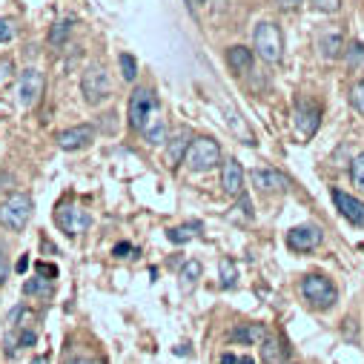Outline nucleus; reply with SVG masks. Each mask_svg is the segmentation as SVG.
Wrapping results in <instances>:
<instances>
[{"mask_svg": "<svg viewBox=\"0 0 364 364\" xmlns=\"http://www.w3.org/2000/svg\"><path fill=\"white\" fill-rule=\"evenodd\" d=\"M264 336H267V330L261 324H241L230 333V341H250L252 344V341H264Z\"/></svg>", "mask_w": 364, "mask_h": 364, "instance_id": "nucleus-19", "label": "nucleus"}, {"mask_svg": "<svg viewBox=\"0 0 364 364\" xmlns=\"http://www.w3.org/2000/svg\"><path fill=\"white\" fill-rule=\"evenodd\" d=\"M32 218V198L18 193V196H9L4 204H0V224L12 232H21Z\"/></svg>", "mask_w": 364, "mask_h": 364, "instance_id": "nucleus-3", "label": "nucleus"}, {"mask_svg": "<svg viewBox=\"0 0 364 364\" xmlns=\"http://www.w3.org/2000/svg\"><path fill=\"white\" fill-rule=\"evenodd\" d=\"M138 132H141V135L146 138V144H152V146H164V144H166L169 129H166V118L161 115V107H155V109L144 118V124H141Z\"/></svg>", "mask_w": 364, "mask_h": 364, "instance_id": "nucleus-9", "label": "nucleus"}, {"mask_svg": "<svg viewBox=\"0 0 364 364\" xmlns=\"http://www.w3.org/2000/svg\"><path fill=\"white\" fill-rule=\"evenodd\" d=\"M252 46L258 52V58L264 63H279L284 55V41H282V29L276 23H258L255 35H252Z\"/></svg>", "mask_w": 364, "mask_h": 364, "instance_id": "nucleus-2", "label": "nucleus"}, {"mask_svg": "<svg viewBox=\"0 0 364 364\" xmlns=\"http://www.w3.org/2000/svg\"><path fill=\"white\" fill-rule=\"evenodd\" d=\"M299 4H301V0H279V6H282V9H296Z\"/></svg>", "mask_w": 364, "mask_h": 364, "instance_id": "nucleus-38", "label": "nucleus"}, {"mask_svg": "<svg viewBox=\"0 0 364 364\" xmlns=\"http://www.w3.org/2000/svg\"><path fill=\"white\" fill-rule=\"evenodd\" d=\"M190 135L181 129V132H175L169 141H166V158H169V166L175 169L178 164H184V155H187V149H190Z\"/></svg>", "mask_w": 364, "mask_h": 364, "instance_id": "nucleus-16", "label": "nucleus"}, {"mask_svg": "<svg viewBox=\"0 0 364 364\" xmlns=\"http://www.w3.org/2000/svg\"><path fill=\"white\" fill-rule=\"evenodd\" d=\"M9 279V261L4 258V255H0V284H4Z\"/></svg>", "mask_w": 364, "mask_h": 364, "instance_id": "nucleus-33", "label": "nucleus"}, {"mask_svg": "<svg viewBox=\"0 0 364 364\" xmlns=\"http://www.w3.org/2000/svg\"><path fill=\"white\" fill-rule=\"evenodd\" d=\"M35 338H38V336H35L32 330H26V333L21 336V341H18V344H21V347H26V344H35Z\"/></svg>", "mask_w": 364, "mask_h": 364, "instance_id": "nucleus-35", "label": "nucleus"}, {"mask_svg": "<svg viewBox=\"0 0 364 364\" xmlns=\"http://www.w3.org/2000/svg\"><path fill=\"white\" fill-rule=\"evenodd\" d=\"M318 244H321V230L313 227V224H301V227L287 232V247L296 250V252H310Z\"/></svg>", "mask_w": 364, "mask_h": 364, "instance_id": "nucleus-10", "label": "nucleus"}, {"mask_svg": "<svg viewBox=\"0 0 364 364\" xmlns=\"http://www.w3.org/2000/svg\"><path fill=\"white\" fill-rule=\"evenodd\" d=\"M318 124H321V109L316 104H310V101H301L296 107V129H299V135L301 138H313Z\"/></svg>", "mask_w": 364, "mask_h": 364, "instance_id": "nucleus-11", "label": "nucleus"}, {"mask_svg": "<svg viewBox=\"0 0 364 364\" xmlns=\"http://www.w3.org/2000/svg\"><path fill=\"white\" fill-rule=\"evenodd\" d=\"M12 72H15V63L12 60H0V83H6L12 77Z\"/></svg>", "mask_w": 364, "mask_h": 364, "instance_id": "nucleus-32", "label": "nucleus"}, {"mask_svg": "<svg viewBox=\"0 0 364 364\" xmlns=\"http://www.w3.org/2000/svg\"><path fill=\"white\" fill-rule=\"evenodd\" d=\"M38 272H41V276H49V279H55V276H58V269H55V267H49V264H38Z\"/></svg>", "mask_w": 364, "mask_h": 364, "instance_id": "nucleus-34", "label": "nucleus"}, {"mask_svg": "<svg viewBox=\"0 0 364 364\" xmlns=\"http://www.w3.org/2000/svg\"><path fill=\"white\" fill-rule=\"evenodd\" d=\"M350 104L355 107V112L364 115V80H358V83L350 89Z\"/></svg>", "mask_w": 364, "mask_h": 364, "instance_id": "nucleus-28", "label": "nucleus"}, {"mask_svg": "<svg viewBox=\"0 0 364 364\" xmlns=\"http://www.w3.org/2000/svg\"><path fill=\"white\" fill-rule=\"evenodd\" d=\"M350 178H353V184L358 190H364V152L350 164Z\"/></svg>", "mask_w": 364, "mask_h": 364, "instance_id": "nucleus-27", "label": "nucleus"}, {"mask_svg": "<svg viewBox=\"0 0 364 364\" xmlns=\"http://www.w3.org/2000/svg\"><path fill=\"white\" fill-rule=\"evenodd\" d=\"M127 252H132L129 244H118V247H115V255H118V258H127Z\"/></svg>", "mask_w": 364, "mask_h": 364, "instance_id": "nucleus-37", "label": "nucleus"}, {"mask_svg": "<svg viewBox=\"0 0 364 364\" xmlns=\"http://www.w3.org/2000/svg\"><path fill=\"white\" fill-rule=\"evenodd\" d=\"M80 89H83L86 104H92V107L104 104V101L109 98V92H112L107 69H104V66H98V63H92V66H89V69L83 72V77H80Z\"/></svg>", "mask_w": 364, "mask_h": 364, "instance_id": "nucleus-4", "label": "nucleus"}, {"mask_svg": "<svg viewBox=\"0 0 364 364\" xmlns=\"http://www.w3.org/2000/svg\"><path fill=\"white\" fill-rule=\"evenodd\" d=\"M92 138H95V129L89 127V124H80V127H72V129L58 132V146L66 149V152H72V149L89 146V144H92Z\"/></svg>", "mask_w": 364, "mask_h": 364, "instance_id": "nucleus-12", "label": "nucleus"}, {"mask_svg": "<svg viewBox=\"0 0 364 364\" xmlns=\"http://www.w3.org/2000/svg\"><path fill=\"white\" fill-rule=\"evenodd\" d=\"M15 21H9V18H0V43H6V41H12L15 38Z\"/></svg>", "mask_w": 364, "mask_h": 364, "instance_id": "nucleus-29", "label": "nucleus"}, {"mask_svg": "<svg viewBox=\"0 0 364 364\" xmlns=\"http://www.w3.org/2000/svg\"><path fill=\"white\" fill-rule=\"evenodd\" d=\"M52 279H46V276H35V279H29L26 284H23V293L26 296H41V299H46V296H52Z\"/></svg>", "mask_w": 364, "mask_h": 364, "instance_id": "nucleus-20", "label": "nucleus"}, {"mask_svg": "<svg viewBox=\"0 0 364 364\" xmlns=\"http://www.w3.org/2000/svg\"><path fill=\"white\" fill-rule=\"evenodd\" d=\"M32 364H49V358H46V355H38V358H35Z\"/></svg>", "mask_w": 364, "mask_h": 364, "instance_id": "nucleus-39", "label": "nucleus"}, {"mask_svg": "<svg viewBox=\"0 0 364 364\" xmlns=\"http://www.w3.org/2000/svg\"><path fill=\"white\" fill-rule=\"evenodd\" d=\"M55 221L58 227L66 232V235H80L86 232L89 227H92V215H89L83 207H75V204H66L55 213Z\"/></svg>", "mask_w": 364, "mask_h": 364, "instance_id": "nucleus-6", "label": "nucleus"}, {"mask_svg": "<svg viewBox=\"0 0 364 364\" xmlns=\"http://www.w3.org/2000/svg\"><path fill=\"white\" fill-rule=\"evenodd\" d=\"M333 204L336 210L355 227H364V204L358 198H353L350 193H341V190H333Z\"/></svg>", "mask_w": 364, "mask_h": 364, "instance_id": "nucleus-13", "label": "nucleus"}, {"mask_svg": "<svg viewBox=\"0 0 364 364\" xmlns=\"http://www.w3.org/2000/svg\"><path fill=\"white\" fill-rule=\"evenodd\" d=\"M252 187H258L264 193H272V190L284 193L287 190V178L282 172H276V169H255L252 172Z\"/></svg>", "mask_w": 364, "mask_h": 364, "instance_id": "nucleus-14", "label": "nucleus"}, {"mask_svg": "<svg viewBox=\"0 0 364 364\" xmlns=\"http://www.w3.org/2000/svg\"><path fill=\"white\" fill-rule=\"evenodd\" d=\"M261 353H264V361H267V364H282V361H284V350H282V344L272 338V336H264Z\"/></svg>", "mask_w": 364, "mask_h": 364, "instance_id": "nucleus-22", "label": "nucleus"}, {"mask_svg": "<svg viewBox=\"0 0 364 364\" xmlns=\"http://www.w3.org/2000/svg\"><path fill=\"white\" fill-rule=\"evenodd\" d=\"M310 4L316 9H321V12H336L338 9V0H310Z\"/></svg>", "mask_w": 364, "mask_h": 364, "instance_id": "nucleus-31", "label": "nucleus"}, {"mask_svg": "<svg viewBox=\"0 0 364 364\" xmlns=\"http://www.w3.org/2000/svg\"><path fill=\"white\" fill-rule=\"evenodd\" d=\"M218 272H221V287H235V279H238V269L230 258H224L218 264Z\"/></svg>", "mask_w": 364, "mask_h": 364, "instance_id": "nucleus-24", "label": "nucleus"}, {"mask_svg": "<svg viewBox=\"0 0 364 364\" xmlns=\"http://www.w3.org/2000/svg\"><path fill=\"white\" fill-rule=\"evenodd\" d=\"M63 364H104V361H98V358H69Z\"/></svg>", "mask_w": 364, "mask_h": 364, "instance_id": "nucleus-36", "label": "nucleus"}, {"mask_svg": "<svg viewBox=\"0 0 364 364\" xmlns=\"http://www.w3.org/2000/svg\"><path fill=\"white\" fill-rule=\"evenodd\" d=\"M221 364H252L250 355H235V353H224L221 355Z\"/></svg>", "mask_w": 364, "mask_h": 364, "instance_id": "nucleus-30", "label": "nucleus"}, {"mask_svg": "<svg viewBox=\"0 0 364 364\" xmlns=\"http://www.w3.org/2000/svg\"><path fill=\"white\" fill-rule=\"evenodd\" d=\"M318 49H321L327 58H336V55L344 49V41H341L338 35H327V38H321V41H318Z\"/></svg>", "mask_w": 364, "mask_h": 364, "instance_id": "nucleus-26", "label": "nucleus"}, {"mask_svg": "<svg viewBox=\"0 0 364 364\" xmlns=\"http://www.w3.org/2000/svg\"><path fill=\"white\" fill-rule=\"evenodd\" d=\"M201 264L198 261H187L184 264V269H181V287L184 290H193L196 284H198V279H201Z\"/></svg>", "mask_w": 364, "mask_h": 364, "instance_id": "nucleus-21", "label": "nucleus"}, {"mask_svg": "<svg viewBox=\"0 0 364 364\" xmlns=\"http://www.w3.org/2000/svg\"><path fill=\"white\" fill-rule=\"evenodd\" d=\"M221 187L227 196H238L244 190V169L238 161H227L221 169Z\"/></svg>", "mask_w": 364, "mask_h": 364, "instance_id": "nucleus-15", "label": "nucleus"}, {"mask_svg": "<svg viewBox=\"0 0 364 364\" xmlns=\"http://www.w3.org/2000/svg\"><path fill=\"white\" fill-rule=\"evenodd\" d=\"M155 107H158V98H155L152 89H146V86L135 89L132 98H129V127H132V129H141L144 118H146Z\"/></svg>", "mask_w": 364, "mask_h": 364, "instance_id": "nucleus-8", "label": "nucleus"}, {"mask_svg": "<svg viewBox=\"0 0 364 364\" xmlns=\"http://www.w3.org/2000/svg\"><path fill=\"white\" fill-rule=\"evenodd\" d=\"M193 4H196V6H201V4H207V0H193Z\"/></svg>", "mask_w": 364, "mask_h": 364, "instance_id": "nucleus-40", "label": "nucleus"}, {"mask_svg": "<svg viewBox=\"0 0 364 364\" xmlns=\"http://www.w3.org/2000/svg\"><path fill=\"white\" fill-rule=\"evenodd\" d=\"M118 63H121V75H124V80H135L138 77V60L129 55V52H121L118 55Z\"/></svg>", "mask_w": 364, "mask_h": 364, "instance_id": "nucleus-23", "label": "nucleus"}, {"mask_svg": "<svg viewBox=\"0 0 364 364\" xmlns=\"http://www.w3.org/2000/svg\"><path fill=\"white\" fill-rule=\"evenodd\" d=\"M184 164L193 169V172H210L221 164V146L215 138H193L190 141V149L184 155Z\"/></svg>", "mask_w": 364, "mask_h": 364, "instance_id": "nucleus-1", "label": "nucleus"}, {"mask_svg": "<svg viewBox=\"0 0 364 364\" xmlns=\"http://www.w3.org/2000/svg\"><path fill=\"white\" fill-rule=\"evenodd\" d=\"M201 230H204L201 221H190V224H184V227H172V230H166V238H169L172 244H187V241H193Z\"/></svg>", "mask_w": 364, "mask_h": 364, "instance_id": "nucleus-18", "label": "nucleus"}, {"mask_svg": "<svg viewBox=\"0 0 364 364\" xmlns=\"http://www.w3.org/2000/svg\"><path fill=\"white\" fill-rule=\"evenodd\" d=\"M72 26H75V21H60V23H55V26H52V32H49V43L60 46V43H63V41L69 38Z\"/></svg>", "mask_w": 364, "mask_h": 364, "instance_id": "nucleus-25", "label": "nucleus"}, {"mask_svg": "<svg viewBox=\"0 0 364 364\" xmlns=\"http://www.w3.org/2000/svg\"><path fill=\"white\" fill-rule=\"evenodd\" d=\"M227 63H230V69H232L235 75L250 72V69H252V49H247V46H232V49L227 52Z\"/></svg>", "mask_w": 364, "mask_h": 364, "instance_id": "nucleus-17", "label": "nucleus"}, {"mask_svg": "<svg viewBox=\"0 0 364 364\" xmlns=\"http://www.w3.org/2000/svg\"><path fill=\"white\" fill-rule=\"evenodd\" d=\"M301 296L313 304V307H321V310H330L336 301H338V290L330 279L324 276H307L301 282Z\"/></svg>", "mask_w": 364, "mask_h": 364, "instance_id": "nucleus-5", "label": "nucleus"}, {"mask_svg": "<svg viewBox=\"0 0 364 364\" xmlns=\"http://www.w3.org/2000/svg\"><path fill=\"white\" fill-rule=\"evenodd\" d=\"M41 92H43V72L41 69H23L18 77V104L35 107Z\"/></svg>", "mask_w": 364, "mask_h": 364, "instance_id": "nucleus-7", "label": "nucleus"}]
</instances>
